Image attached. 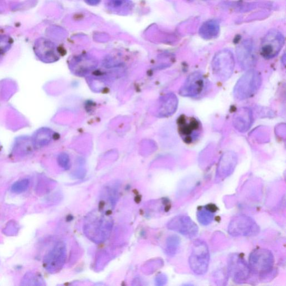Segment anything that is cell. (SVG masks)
<instances>
[{
	"label": "cell",
	"instance_id": "15",
	"mask_svg": "<svg viewBox=\"0 0 286 286\" xmlns=\"http://www.w3.org/2000/svg\"><path fill=\"white\" fill-rule=\"evenodd\" d=\"M237 158L236 154L232 152L225 153L222 156L218 168V174L220 178H226L233 171L237 165Z\"/></svg>",
	"mask_w": 286,
	"mask_h": 286
},
{
	"label": "cell",
	"instance_id": "9",
	"mask_svg": "<svg viewBox=\"0 0 286 286\" xmlns=\"http://www.w3.org/2000/svg\"><path fill=\"white\" fill-rule=\"evenodd\" d=\"M250 268L241 254H231L228 260V274L236 284H243L250 278Z\"/></svg>",
	"mask_w": 286,
	"mask_h": 286
},
{
	"label": "cell",
	"instance_id": "25",
	"mask_svg": "<svg viewBox=\"0 0 286 286\" xmlns=\"http://www.w3.org/2000/svg\"><path fill=\"white\" fill-rule=\"evenodd\" d=\"M18 225L15 221H10L5 228V233L7 235H14L18 231Z\"/></svg>",
	"mask_w": 286,
	"mask_h": 286
},
{
	"label": "cell",
	"instance_id": "13",
	"mask_svg": "<svg viewBox=\"0 0 286 286\" xmlns=\"http://www.w3.org/2000/svg\"><path fill=\"white\" fill-rule=\"evenodd\" d=\"M239 65L244 70H251L255 65L256 55L253 44L251 40H245L237 50Z\"/></svg>",
	"mask_w": 286,
	"mask_h": 286
},
{
	"label": "cell",
	"instance_id": "20",
	"mask_svg": "<svg viewBox=\"0 0 286 286\" xmlns=\"http://www.w3.org/2000/svg\"><path fill=\"white\" fill-rule=\"evenodd\" d=\"M178 105V98L175 95H170L169 96H166L162 104L161 114L163 116L172 115L176 110Z\"/></svg>",
	"mask_w": 286,
	"mask_h": 286
},
{
	"label": "cell",
	"instance_id": "8",
	"mask_svg": "<svg viewBox=\"0 0 286 286\" xmlns=\"http://www.w3.org/2000/svg\"><path fill=\"white\" fill-rule=\"evenodd\" d=\"M235 60L232 53L229 50H222L215 56L212 62L214 75L219 79L225 81L233 74Z\"/></svg>",
	"mask_w": 286,
	"mask_h": 286
},
{
	"label": "cell",
	"instance_id": "7",
	"mask_svg": "<svg viewBox=\"0 0 286 286\" xmlns=\"http://www.w3.org/2000/svg\"><path fill=\"white\" fill-rule=\"evenodd\" d=\"M86 229L89 237L94 241L101 242L106 239L112 228V222L111 219L101 214H92L86 224Z\"/></svg>",
	"mask_w": 286,
	"mask_h": 286
},
{
	"label": "cell",
	"instance_id": "23",
	"mask_svg": "<svg viewBox=\"0 0 286 286\" xmlns=\"http://www.w3.org/2000/svg\"><path fill=\"white\" fill-rule=\"evenodd\" d=\"M30 180L28 179H21L13 184L11 188V192L16 194L23 193L28 189Z\"/></svg>",
	"mask_w": 286,
	"mask_h": 286
},
{
	"label": "cell",
	"instance_id": "21",
	"mask_svg": "<svg viewBox=\"0 0 286 286\" xmlns=\"http://www.w3.org/2000/svg\"><path fill=\"white\" fill-rule=\"evenodd\" d=\"M21 286H44V281L38 273L29 272L26 273L21 282Z\"/></svg>",
	"mask_w": 286,
	"mask_h": 286
},
{
	"label": "cell",
	"instance_id": "22",
	"mask_svg": "<svg viewBox=\"0 0 286 286\" xmlns=\"http://www.w3.org/2000/svg\"><path fill=\"white\" fill-rule=\"evenodd\" d=\"M181 243V239L178 236L173 235L167 239L166 252L168 256L173 257L178 252Z\"/></svg>",
	"mask_w": 286,
	"mask_h": 286
},
{
	"label": "cell",
	"instance_id": "1",
	"mask_svg": "<svg viewBox=\"0 0 286 286\" xmlns=\"http://www.w3.org/2000/svg\"><path fill=\"white\" fill-rule=\"evenodd\" d=\"M273 253L265 248L254 249L249 257V266L251 272L259 278H264L273 272L275 267Z\"/></svg>",
	"mask_w": 286,
	"mask_h": 286
},
{
	"label": "cell",
	"instance_id": "17",
	"mask_svg": "<svg viewBox=\"0 0 286 286\" xmlns=\"http://www.w3.org/2000/svg\"><path fill=\"white\" fill-rule=\"evenodd\" d=\"M216 210V206L212 205L200 207L197 212V218L199 223L202 225L210 224L214 221Z\"/></svg>",
	"mask_w": 286,
	"mask_h": 286
},
{
	"label": "cell",
	"instance_id": "18",
	"mask_svg": "<svg viewBox=\"0 0 286 286\" xmlns=\"http://www.w3.org/2000/svg\"><path fill=\"white\" fill-rule=\"evenodd\" d=\"M35 150L31 138L29 137H20L17 138L13 146V151L16 154H28Z\"/></svg>",
	"mask_w": 286,
	"mask_h": 286
},
{
	"label": "cell",
	"instance_id": "4",
	"mask_svg": "<svg viewBox=\"0 0 286 286\" xmlns=\"http://www.w3.org/2000/svg\"><path fill=\"white\" fill-rule=\"evenodd\" d=\"M228 231L234 237H250L260 233V228L251 217L238 215L231 220Z\"/></svg>",
	"mask_w": 286,
	"mask_h": 286
},
{
	"label": "cell",
	"instance_id": "14",
	"mask_svg": "<svg viewBox=\"0 0 286 286\" xmlns=\"http://www.w3.org/2000/svg\"><path fill=\"white\" fill-rule=\"evenodd\" d=\"M233 124L235 128L240 132H246L252 125L253 121L252 113L250 109L242 108L235 113L233 117Z\"/></svg>",
	"mask_w": 286,
	"mask_h": 286
},
{
	"label": "cell",
	"instance_id": "5",
	"mask_svg": "<svg viewBox=\"0 0 286 286\" xmlns=\"http://www.w3.org/2000/svg\"><path fill=\"white\" fill-rule=\"evenodd\" d=\"M210 88V82L201 72H195L186 79L180 90L182 96L199 98L204 96Z\"/></svg>",
	"mask_w": 286,
	"mask_h": 286
},
{
	"label": "cell",
	"instance_id": "27",
	"mask_svg": "<svg viewBox=\"0 0 286 286\" xmlns=\"http://www.w3.org/2000/svg\"><path fill=\"white\" fill-rule=\"evenodd\" d=\"M1 151H2V146L1 144H0V153H1Z\"/></svg>",
	"mask_w": 286,
	"mask_h": 286
},
{
	"label": "cell",
	"instance_id": "19",
	"mask_svg": "<svg viewBox=\"0 0 286 286\" xmlns=\"http://www.w3.org/2000/svg\"><path fill=\"white\" fill-rule=\"evenodd\" d=\"M219 25L215 20H209L204 23L199 30V34L206 39L214 38L219 34Z\"/></svg>",
	"mask_w": 286,
	"mask_h": 286
},
{
	"label": "cell",
	"instance_id": "2",
	"mask_svg": "<svg viewBox=\"0 0 286 286\" xmlns=\"http://www.w3.org/2000/svg\"><path fill=\"white\" fill-rule=\"evenodd\" d=\"M210 254L207 243L201 239L194 240L189 263L194 274L201 276L207 273L209 266Z\"/></svg>",
	"mask_w": 286,
	"mask_h": 286
},
{
	"label": "cell",
	"instance_id": "16",
	"mask_svg": "<svg viewBox=\"0 0 286 286\" xmlns=\"http://www.w3.org/2000/svg\"><path fill=\"white\" fill-rule=\"evenodd\" d=\"M53 136V131L47 128H42L36 130L33 137L31 138L35 150L47 146L52 142Z\"/></svg>",
	"mask_w": 286,
	"mask_h": 286
},
{
	"label": "cell",
	"instance_id": "6",
	"mask_svg": "<svg viewBox=\"0 0 286 286\" xmlns=\"http://www.w3.org/2000/svg\"><path fill=\"white\" fill-rule=\"evenodd\" d=\"M178 125L179 134L186 143L193 144L201 138L202 127L196 118L181 115L179 117Z\"/></svg>",
	"mask_w": 286,
	"mask_h": 286
},
{
	"label": "cell",
	"instance_id": "24",
	"mask_svg": "<svg viewBox=\"0 0 286 286\" xmlns=\"http://www.w3.org/2000/svg\"><path fill=\"white\" fill-rule=\"evenodd\" d=\"M10 40L4 38L3 36H0V55L6 52L11 47Z\"/></svg>",
	"mask_w": 286,
	"mask_h": 286
},
{
	"label": "cell",
	"instance_id": "12",
	"mask_svg": "<svg viewBox=\"0 0 286 286\" xmlns=\"http://www.w3.org/2000/svg\"><path fill=\"white\" fill-rule=\"evenodd\" d=\"M167 226L169 229L189 239L196 237L198 233L197 225L186 215L176 216L169 222Z\"/></svg>",
	"mask_w": 286,
	"mask_h": 286
},
{
	"label": "cell",
	"instance_id": "26",
	"mask_svg": "<svg viewBox=\"0 0 286 286\" xmlns=\"http://www.w3.org/2000/svg\"><path fill=\"white\" fill-rule=\"evenodd\" d=\"M58 163L63 169L68 170L70 167V160L69 156L66 154H62L58 157Z\"/></svg>",
	"mask_w": 286,
	"mask_h": 286
},
{
	"label": "cell",
	"instance_id": "11",
	"mask_svg": "<svg viewBox=\"0 0 286 286\" xmlns=\"http://www.w3.org/2000/svg\"><path fill=\"white\" fill-rule=\"evenodd\" d=\"M285 43L283 34L277 30H271L263 38L261 44V54L266 59L275 57L282 49Z\"/></svg>",
	"mask_w": 286,
	"mask_h": 286
},
{
	"label": "cell",
	"instance_id": "3",
	"mask_svg": "<svg viewBox=\"0 0 286 286\" xmlns=\"http://www.w3.org/2000/svg\"><path fill=\"white\" fill-rule=\"evenodd\" d=\"M262 83L260 73L254 70H249L236 84L234 96L240 100L251 97L260 89Z\"/></svg>",
	"mask_w": 286,
	"mask_h": 286
},
{
	"label": "cell",
	"instance_id": "10",
	"mask_svg": "<svg viewBox=\"0 0 286 286\" xmlns=\"http://www.w3.org/2000/svg\"><path fill=\"white\" fill-rule=\"evenodd\" d=\"M67 256L66 244L58 242L45 256L43 260L44 269L50 274H56L65 265Z\"/></svg>",
	"mask_w": 286,
	"mask_h": 286
}]
</instances>
